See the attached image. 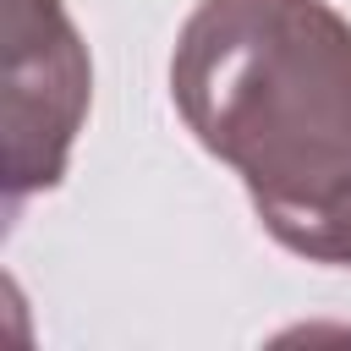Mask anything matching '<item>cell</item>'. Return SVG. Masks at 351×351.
<instances>
[{
  "label": "cell",
  "instance_id": "6da1fadb",
  "mask_svg": "<svg viewBox=\"0 0 351 351\" xmlns=\"http://www.w3.org/2000/svg\"><path fill=\"white\" fill-rule=\"evenodd\" d=\"M170 99L247 181L263 225L351 181V22L324 0H197Z\"/></svg>",
  "mask_w": 351,
  "mask_h": 351
},
{
  "label": "cell",
  "instance_id": "7a4b0ae2",
  "mask_svg": "<svg viewBox=\"0 0 351 351\" xmlns=\"http://www.w3.org/2000/svg\"><path fill=\"white\" fill-rule=\"evenodd\" d=\"M5 208L60 186L88 121L93 66L60 0H5Z\"/></svg>",
  "mask_w": 351,
  "mask_h": 351
}]
</instances>
